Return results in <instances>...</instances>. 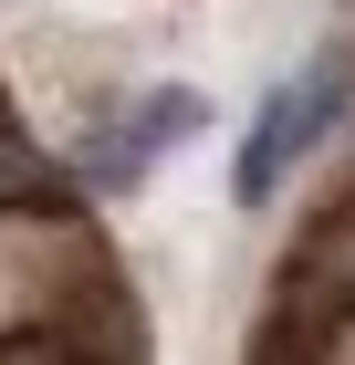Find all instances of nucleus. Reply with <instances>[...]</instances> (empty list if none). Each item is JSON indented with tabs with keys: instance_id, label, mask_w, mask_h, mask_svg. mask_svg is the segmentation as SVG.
<instances>
[{
	"instance_id": "423d86ee",
	"label": "nucleus",
	"mask_w": 355,
	"mask_h": 365,
	"mask_svg": "<svg viewBox=\"0 0 355 365\" xmlns=\"http://www.w3.org/2000/svg\"><path fill=\"white\" fill-rule=\"evenodd\" d=\"M0 94H11V84H0Z\"/></svg>"
},
{
	"instance_id": "39448f33",
	"label": "nucleus",
	"mask_w": 355,
	"mask_h": 365,
	"mask_svg": "<svg viewBox=\"0 0 355 365\" xmlns=\"http://www.w3.org/2000/svg\"><path fill=\"white\" fill-rule=\"evenodd\" d=\"M324 355H355V303H345V324H334V344H324Z\"/></svg>"
},
{
	"instance_id": "7ed1b4c3",
	"label": "nucleus",
	"mask_w": 355,
	"mask_h": 365,
	"mask_svg": "<svg viewBox=\"0 0 355 365\" xmlns=\"http://www.w3.org/2000/svg\"><path fill=\"white\" fill-rule=\"evenodd\" d=\"M63 168H74V188H84V198H136L146 178H157V146H146L126 115H105L94 136H74V146H63Z\"/></svg>"
},
{
	"instance_id": "f257e3e1",
	"label": "nucleus",
	"mask_w": 355,
	"mask_h": 365,
	"mask_svg": "<svg viewBox=\"0 0 355 365\" xmlns=\"http://www.w3.org/2000/svg\"><path fill=\"white\" fill-rule=\"evenodd\" d=\"M345 303H355V188L334 178V198L282 251V282H272V303H261V324H251V355H324Z\"/></svg>"
},
{
	"instance_id": "f03ea898",
	"label": "nucleus",
	"mask_w": 355,
	"mask_h": 365,
	"mask_svg": "<svg viewBox=\"0 0 355 365\" xmlns=\"http://www.w3.org/2000/svg\"><path fill=\"white\" fill-rule=\"evenodd\" d=\"M345 115H355V42H324V53L303 63L293 84L261 94V115H251L241 157H230V209H272L282 178H293L303 157H314V146L345 125Z\"/></svg>"
},
{
	"instance_id": "20e7f679",
	"label": "nucleus",
	"mask_w": 355,
	"mask_h": 365,
	"mask_svg": "<svg viewBox=\"0 0 355 365\" xmlns=\"http://www.w3.org/2000/svg\"><path fill=\"white\" fill-rule=\"evenodd\" d=\"M115 115H126V125H136V136L167 157V146H189L199 125H209V94H199V84H146V94H126Z\"/></svg>"
}]
</instances>
